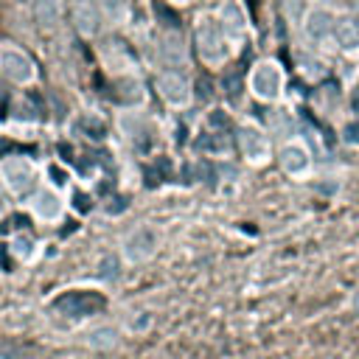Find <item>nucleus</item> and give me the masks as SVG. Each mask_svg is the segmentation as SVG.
I'll use <instances>...</instances> for the list:
<instances>
[{
  "label": "nucleus",
  "mask_w": 359,
  "mask_h": 359,
  "mask_svg": "<svg viewBox=\"0 0 359 359\" xmlns=\"http://www.w3.org/2000/svg\"><path fill=\"white\" fill-rule=\"evenodd\" d=\"M194 50L205 67H224L236 50L216 17V11H196L194 14Z\"/></svg>",
  "instance_id": "1"
},
{
  "label": "nucleus",
  "mask_w": 359,
  "mask_h": 359,
  "mask_svg": "<svg viewBox=\"0 0 359 359\" xmlns=\"http://www.w3.org/2000/svg\"><path fill=\"white\" fill-rule=\"evenodd\" d=\"M286 67L275 56H258L247 73V93L266 107H275L286 95Z\"/></svg>",
  "instance_id": "2"
},
{
  "label": "nucleus",
  "mask_w": 359,
  "mask_h": 359,
  "mask_svg": "<svg viewBox=\"0 0 359 359\" xmlns=\"http://www.w3.org/2000/svg\"><path fill=\"white\" fill-rule=\"evenodd\" d=\"M0 185L11 199H28L42 185V165L28 154H6L0 160Z\"/></svg>",
  "instance_id": "3"
},
{
  "label": "nucleus",
  "mask_w": 359,
  "mask_h": 359,
  "mask_svg": "<svg viewBox=\"0 0 359 359\" xmlns=\"http://www.w3.org/2000/svg\"><path fill=\"white\" fill-rule=\"evenodd\" d=\"M236 143H238V154L244 157V163L250 168H264L275 160V143H272V132L266 126H261L252 118L238 121L236 126Z\"/></svg>",
  "instance_id": "4"
},
{
  "label": "nucleus",
  "mask_w": 359,
  "mask_h": 359,
  "mask_svg": "<svg viewBox=\"0 0 359 359\" xmlns=\"http://www.w3.org/2000/svg\"><path fill=\"white\" fill-rule=\"evenodd\" d=\"M163 247V233L154 227V224H135L132 230H126V236L121 238V247H118V255L123 264L129 266H140V264H149Z\"/></svg>",
  "instance_id": "5"
},
{
  "label": "nucleus",
  "mask_w": 359,
  "mask_h": 359,
  "mask_svg": "<svg viewBox=\"0 0 359 359\" xmlns=\"http://www.w3.org/2000/svg\"><path fill=\"white\" fill-rule=\"evenodd\" d=\"M275 160H278L280 171L294 182H303V180H309L314 174V151L297 135L280 140V146L275 149Z\"/></svg>",
  "instance_id": "6"
},
{
  "label": "nucleus",
  "mask_w": 359,
  "mask_h": 359,
  "mask_svg": "<svg viewBox=\"0 0 359 359\" xmlns=\"http://www.w3.org/2000/svg\"><path fill=\"white\" fill-rule=\"evenodd\" d=\"M25 210L28 216L36 222V224H45V227H56L65 222L67 216V194L50 188V185H39L28 199H25Z\"/></svg>",
  "instance_id": "7"
},
{
  "label": "nucleus",
  "mask_w": 359,
  "mask_h": 359,
  "mask_svg": "<svg viewBox=\"0 0 359 359\" xmlns=\"http://www.w3.org/2000/svg\"><path fill=\"white\" fill-rule=\"evenodd\" d=\"M0 76L14 87H31L39 79V67L25 48L14 42H0Z\"/></svg>",
  "instance_id": "8"
},
{
  "label": "nucleus",
  "mask_w": 359,
  "mask_h": 359,
  "mask_svg": "<svg viewBox=\"0 0 359 359\" xmlns=\"http://www.w3.org/2000/svg\"><path fill=\"white\" fill-rule=\"evenodd\" d=\"M334 20L337 14L334 11H325V8H317V6H309L297 31L306 42V50H314V53H323L328 45H334Z\"/></svg>",
  "instance_id": "9"
},
{
  "label": "nucleus",
  "mask_w": 359,
  "mask_h": 359,
  "mask_svg": "<svg viewBox=\"0 0 359 359\" xmlns=\"http://www.w3.org/2000/svg\"><path fill=\"white\" fill-rule=\"evenodd\" d=\"M216 17H219V22H222L233 50L238 53L244 48V42H247L250 31H252V20H250V11H247L244 0H219Z\"/></svg>",
  "instance_id": "10"
},
{
  "label": "nucleus",
  "mask_w": 359,
  "mask_h": 359,
  "mask_svg": "<svg viewBox=\"0 0 359 359\" xmlns=\"http://www.w3.org/2000/svg\"><path fill=\"white\" fill-rule=\"evenodd\" d=\"M154 90L160 101L171 109H188L194 104V84L182 70H160L154 76Z\"/></svg>",
  "instance_id": "11"
},
{
  "label": "nucleus",
  "mask_w": 359,
  "mask_h": 359,
  "mask_svg": "<svg viewBox=\"0 0 359 359\" xmlns=\"http://www.w3.org/2000/svg\"><path fill=\"white\" fill-rule=\"evenodd\" d=\"M334 48L345 59H359V17L348 8L334 20Z\"/></svg>",
  "instance_id": "12"
},
{
  "label": "nucleus",
  "mask_w": 359,
  "mask_h": 359,
  "mask_svg": "<svg viewBox=\"0 0 359 359\" xmlns=\"http://www.w3.org/2000/svg\"><path fill=\"white\" fill-rule=\"evenodd\" d=\"M101 11H98V3L95 0H73L70 6V25L79 36L84 39H93L101 28Z\"/></svg>",
  "instance_id": "13"
},
{
  "label": "nucleus",
  "mask_w": 359,
  "mask_h": 359,
  "mask_svg": "<svg viewBox=\"0 0 359 359\" xmlns=\"http://www.w3.org/2000/svg\"><path fill=\"white\" fill-rule=\"evenodd\" d=\"M157 53L168 70H180L188 65V45L180 31H163L157 39Z\"/></svg>",
  "instance_id": "14"
},
{
  "label": "nucleus",
  "mask_w": 359,
  "mask_h": 359,
  "mask_svg": "<svg viewBox=\"0 0 359 359\" xmlns=\"http://www.w3.org/2000/svg\"><path fill=\"white\" fill-rule=\"evenodd\" d=\"M123 339V328L121 323H98L93 328L84 331L81 342L90 348V351H98V353H107V351H115Z\"/></svg>",
  "instance_id": "15"
},
{
  "label": "nucleus",
  "mask_w": 359,
  "mask_h": 359,
  "mask_svg": "<svg viewBox=\"0 0 359 359\" xmlns=\"http://www.w3.org/2000/svg\"><path fill=\"white\" fill-rule=\"evenodd\" d=\"M8 252H11V258H14L17 264L28 266V264H34V261L39 258L42 241H39L31 230H14V233L8 236Z\"/></svg>",
  "instance_id": "16"
},
{
  "label": "nucleus",
  "mask_w": 359,
  "mask_h": 359,
  "mask_svg": "<svg viewBox=\"0 0 359 359\" xmlns=\"http://www.w3.org/2000/svg\"><path fill=\"white\" fill-rule=\"evenodd\" d=\"M31 14L42 31H53L65 17V0H31Z\"/></svg>",
  "instance_id": "17"
},
{
  "label": "nucleus",
  "mask_w": 359,
  "mask_h": 359,
  "mask_svg": "<svg viewBox=\"0 0 359 359\" xmlns=\"http://www.w3.org/2000/svg\"><path fill=\"white\" fill-rule=\"evenodd\" d=\"M95 3H98V11H101V20L109 28L129 25V20H132V0H95Z\"/></svg>",
  "instance_id": "18"
},
{
  "label": "nucleus",
  "mask_w": 359,
  "mask_h": 359,
  "mask_svg": "<svg viewBox=\"0 0 359 359\" xmlns=\"http://www.w3.org/2000/svg\"><path fill=\"white\" fill-rule=\"evenodd\" d=\"M42 182L50 185V188H56V191H62V194H67L70 191V182H73V171L65 163L50 160V163L42 165Z\"/></svg>",
  "instance_id": "19"
},
{
  "label": "nucleus",
  "mask_w": 359,
  "mask_h": 359,
  "mask_svg": "<svg viewBox=\"0 0 359 359\" xmlns=\"http://www.w3.org/2000/svg\"><path fill=\"white\" fill-rule=\"evenodd\" d=\"M121 328L129 337H143L154 328V311L151 309H135L121 320Z\"/></svg>",
  "instance_id": "20"
},
{
  "label": "nucleus",
  "mask_w": 359,
  "mask_h": 359,
  "mask_svg": "<svg viewBox=\"0 0 359 359\" xmlns=\"http://www.w3.org/2000/svg\"><path fill=\"white\" fill-rule=\"evenodd\" d=\"M297 70L306 81H320L328 76V62L323 59V53H314V50H303V56L297 59Z\"/></svg>",
  "instance_id": "21"
},
{
  "label": "nucleus",
  "mask_w": 359,
  "mask_h": 359,
  "mask_svg": "<svg viewBox=\"0 0 359 359\" xmlns=\"http://www.w3.org/2000/svg\"><path fill=\"white\" fill-rule=\"evenodd\" d=\"M306 8H309V3H306V0H283V14H286V20H289L294 28L300 25V20H303Z\"/></svg>",
  "instance_id": "22"
},
{
  "label": "nucleus",
  "mask_w": 359,
  "mask_h": 359,
  "mask_svg": "<svg viewBox=\"0 0 359 359\" xmlns=\"http://www.w3.org/2000/svg\"><path fill=\"white\" fill-rule=\"evenodd\" d=\"M123 266V261H121V255H107L104 261H98V275L104 278V280H115L118 278V269Z\"/></svg>",
  "instance_id": "23"
},
{
  "label": "nucleus",
  "mask_w": 359,
  "mask_h": 359,
  "mask_svg": "<svg viewBox=\"0 0 359 359\" xmlns=\"http://www.w3.org/2000/svg\"><path fill=\"white\" fill-rule=\"evenodd\" d=\"M306 3L317 6V8H325V11H334V14L345 11V0H306Z\"/></svg>",
  "instance_id": "24"
},
{
  "label": "nucleus",
  "mask_w": 359,
  "mask_h": 359,
  "mask_svg": "<svg viewBox=\"0 0 359 359\" xmlns=\"http://www.w3.org/2000/svg\"><path fill=\"white\" fill-rule=\"evenodd\" d=\"M8 210H11V196L6 194V188L0 185V219H6L8 216Z\"/></svg>",
  "instance_id": "25"
},
{
  "label": "nucleus",
  "mask_w": 359,
  "mask_h": 359,
  "mask_svg": "<svg viewBox=\"0 0 359 359\" xmlns=\"http://www.w3.org/2000/svg\"><path fill=\"white\" fill-rule=\"evenodd\" d=\"M353 14L359 17V0H353Z\"/></svg>",
  "instance_id": "26"
},
{
  "label": "nucleus",
  "mask_w": 359,
  "mask_h": 359,
  "mask_svg": "<svg viewBox=\"0 0 359 359\" xmlns=\"http://www.w3.org/2000/svg\"><path fill=\"white\" fill-rule=\"evenodd\" d=\"M171 3H180V6H182V3H188V0H171Z\"/></svg>",
  "instance_id": "27"
},
{
  "label": "nucleus",
  "mask_w": 359,
  "mask_h": 359,
  "mask_svg": "<svg viewBox=\"0 0 359 359\" xmlns=\"http://www.w3.org/2000/svg\"><path fill=\"white\" fill-rule=\"evenodd\" d=\"M0 283H3V269H0Z\"/></svg>",
  "instance_id": "28"
}]
</instances>
